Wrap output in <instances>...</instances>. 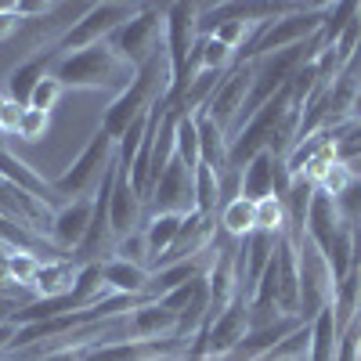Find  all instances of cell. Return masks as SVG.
<instances>
[{
  "mask_svg": "<svg viewBox=\"0 0 361 361\" xmlns=\"http://www.w3.org/2000/svg\"><path fill=\"white\" fill-rule=\"evenodd\" d=\"M343 166L350 170V177H354V180H361V156H354V159H350V163H343Z\"/></svg>",
  "mask_w": 361,
  "mask_h": 361,
  "instance_id": "obj_41",
  "label": "cell"
},
{
  "mask_svg": "<svg viewBox=\"0 0 361 361\" xmlns=\"http://www.w3.org/2000/svg\"><path fill=\"white\" fill-rule=\"evenodd\" d=\"M163 40H166V4H137L134 18L119 25L105 44L119 62L141 69L163 47Z\"/></svg>",
  "mask_w": 361,
  "mask_h": 361,
  "instance_id": "obj_4",
  "label": "cell"
},
{
  "mask_svg": "<svg viewBox=\"0 0 361 361\" xmlns=\"http://www.w3.org/2000/svg\"><path fill=\"white\" fill-rule=\"evenodd\" d=\"M336 206H340V217L347 224H361V180H350L343 188V195L336 199Z\"/></svg>",
  "mask_w": 361,
  "mask_h": 361,
  "instance_id": "obj_35",
  "label": "cell"
},
{
  "mask_svg": "<svg viewBox=\"0 0 361 361\" xmlns=\"http://www.w3.org/2000/svg\"><path fill=\"white\" fill-rule=\"evenodd\" d=\"M156 214H180V217L195 214V170H188L180 159L166 166V173L156 180L152 195L145 202V217H156Z\"/></svg>",
  "mask_w": 361,
  "mask_h": 361,
  "instance_id": "obj_9",
  "label": "cell"
},
{
  "mask_svg": "<svg viewBox=\"0 0 361 361\" xmlns=\"http://www.w3.org/2000/svg\"><path fill=\"white\" fill-rule=\"evenodd\" d=\"M177 159L188 170L199 166V127L195 116H177Z\"/></svg>",
  "mask_w": 361,
  "mask_h": 361,
  "instance_id": "obj_28",
  "label": "cell"
},
{
  "mask_svg": "<svg viewBox=\"0 0 361 361\" xmlns=\"http://www.w3.org/2000/svg\"><path fill=\"white\" fill-rule=\"evenodd\" d=\"M58 62V47H47L33 58H22V62H15L8 73H4V94L18 105H29V98H33L37 83L51 73V66Z\"/></svg>",
  "mask_w": 361,
  "mask_h": 361,
  "instance_id": "obj_13",
  "label": "cell"
},
{
  "mask_svg": "<svg viewBox=\"0 0 361 361\" xmlns=\"http://www.w3.org/2000/svg\"><path fill=\"white\" fill-rule=\"evenodd\" d=\"M250 90H253V62L246 66H231L228 80L217 87V94L209 98V105L202 109L224 134H238V123H243V109L250 102Z\"/></svg>",
  "mask_w": 361,
  "mask_h": 361,
  "instance_id": "obj_10",
  "label": "cell"
},
{
  "mask_svg": "<svg viewBox=\"0 0 361 361\" xmlns=\"http://www.w3.org/2000/svg\"><path fill=\"white\" fill-rule=\"evenodd\" d=\"M8 361H33V357H8Z\"/></svg>",
  "mask_w": 361,
  "mask_h": 361,
  "instance_id": "obj_43",
  "label": "cell"
},
{
  "mask_svg": "<svg viewBox=\"0 0 361 361\" xmlns=\"http://www.w3.org/2000/svg\"><path fill=\"white\" fill-rule=\"evenodd\" d=\"M47 130H51V116H47V112H40V109H25L15 137H22V141H44V137H47Z\"/></svg>",
  "mask_w": 361,
  "mask_h": 361,
  "instance_id": "obj_32",
  "label": "cell"
},
{
  "mask_svg": "<svg viewBox=\"0 0 361 361\" xmlns=\"http://www.w3.org/2000/svg\"><path fill=\"white\" fill-rule=\"evenodd\" d=\"M166 90H170V58H166V44H163L141 69H134V80L127 83V90H119L109 102V109L102 112V130L119 141L134 119H141L156 102L166 98Z\"/></svg>",
  "mask_w": 361,
  "mask_h": 361,
  "instance_id": "obj_1",
  "label": "cell"
},
{
  "mask_svg": "<svg viewBox=\"0 0 361 361\" xmlns=\"http://www.w3.org/2000/svg\"><path fill=\"white\" fill-rule=\"evenodd\" d=\"M217 221H221V231H224V235L246 238V235L257 231V202H250L246 195H238V199H231V202L221 209Z\"/></svg>",
  "mask_w": 361,
  "mask_h": 361,
  "instance_id": "obj_24",
  "label": "cell"
},
{
  "mask_svg": "<svg viewBox=\"0 0 361 361\" xmlns=\"http://www.w3.org/2000/svg\"><path fill=\"white\" fill-rule=\"evenodd\" d=\"M0 361H8V357H0Z\"/></svg>",
  "mask_w": 361,
  "mask_h": 361,
  "instance_id": "obj_45",
  "label": "cell"
},
{
  "mask_svg": "<svg viewBox=\"0 0 361 361\" xmlns=\"http://www.w3.org/2000/svg\"><path fill=\"white\" fill-rule=\"evenodd\" d=\"M257 231H271V235L289 231V214H286V202L279 195H267L257 202Z\"/></svg>",
  "mask_w": 361,
  "mask_h": 361,
  "instance_id": "obj_27",
  "label": "cell"
},
{
  "mask_svg": "<svg viewBox=\"0 0 361 361\" xmlns=\"http://www.w3.org/2000/svg\"><path fill=\"white\" fill-rule=\"evenodd\" d=\"M4 253H8V246H4V243H0V257H4Z\"/></svg>",
  "mask_w": 361,
  "mask_h": 361,
  "instance_id": "obj_44",
  "label": "cell"
},
{
  "mask_svg": "<svg viewBox=\"0 0 361 361\" xmlns=\"http://www.w3.org/2000/svg\"><path fill=\"white\" fill-rule=\"evenodd\" d=\"M112 163H116V137H109L98 127L94 134H90V141L80 148V156L66 166V173L51 180V188L58 192V199H62V202L90 199V192L102 185V177H105V170Z\"/></svg>",
  "mask_w": 361,
  "mask_h": 361,
  "instance_id": "obj_5",
  "label": "cell"
},
{
  "mask_svg": "<svg viewBox=\"0 0 361 361\" xmlns=\"http://www.w3.org/2000/svg\"><path fill=\"white\" fill-rule=\"evenodd\" d=\"M357 15H361V4H329L325 25H322V33H318L322 47H333V44L347 33V29L357 22Z\"/></svg>",
  "mask_w": 361,
  "mask_h": 361,
  "instance_id": "obj_26",
  "label": "cell"
},
{
  "mask_svg": "<svg viewBox=\"0 0 361 361\" xmlns=\"http://www.w3.org/2000/svg\"><path fill=\"white\" fill-rule=\"evenodd\" d=\"M336 361H361V318L347 329V333H340Z\"/></svg>",
  "mask_w": 361,
  "mask_h": 361,
  "instance_id": "obj_37",
  "label": "cell"
},
{
  "mask_svg": "<svg viewBox=\"0 0 361 361\" xmlns=\"http://www.w3.org/2000/svg\"><path fill=\"white\" fill-rule=\"evenodd\" d=\"M141 221H145V202L130 188V173L119 166L116 170V188H112V199H109V224H112L116 243H119V238H127L130 231H137Z\"/></svg>",
  "mask_w": 361,
  "mask_h": 361,
  "instance_id": "obj_12",
  "label": "cell"
},
{
  "mask_svg": "<svg viewBox=\"0 0 361 361\" xmlns=\"http://www.w3.org/2000/svg\"><path fill=\"white\" fill-rule=\"evenodd\" d=\"M199 40V4H166V58H170V90L166 105L188 87V54Z\"/></svg>",
  "mask_w": 361,
  "mask_h": 361,
  "instance_id": "obj_7",
  "label": "cell"
},
{
  "mask_svg": "<svg viewBox=\"0 0 361 361\" xmlns=\"http://www.w3.org/2000/svg\"><path fill=\"white\" fill-rule=\"evenodd\" d=\"M145 134H148V112H145L141 119H134V123L127 127V134L116 141V159H119V166H123V170L134 166V159H137V152H141Z\"/></svg>",
  "mask_w": 361,
  "mask_h": 361,
  "instance_id": "obj_29",
  "label": "cell"
},
{
  "mask_svg": "<svg viewBox=\"0 0 361 361\" xmlns=\"http://www.w3.org/2000/svg\"><path fill=\"white\" fill-rule=\"evenodd\" d=\"M357 228H361V224H357Z\"/></svg>",
  "mask_w": 361,
  "mask_h": 361,
  "instance_id": "obj_46",
  "label": "cell"
},
{
  "mask_svg": "<svg viewBox=\"0 0 361 361\" xmlns=\"http://www.w3.org/2000/svg\"><path fill=\"white\" fill-rule=\"evenodd\" d=\"M8 260H11V275H15V282L18 286H25V289H33V279H37V271H40V257H33V253H8Z\"/></svg>",
  "mask_w": 361,
  "mask_h": 361,
  "instance_id": "obj_33",
  "label": "cell"
},
{
  "mask_svg": "<svg viewBox=\"0 0 361 361\" xmlns=\"http://www.w3.org/2000/svg\"><path fill=\"white\" fill-rule=\"evenodd\" d=\"M148 279H152V271L148 267H137V264H127V260H105L102 264V286L116 296H145L148 289Z\"/></svg>",
  "mask_w": 361,
  "mask_h": 361,
  "instance_id": "obj_18",
  "label": "cell"
},
{
  "mask_svg": "<svg viewBox=\"0 0 361 361\" xmlns=\"http://www.w3.org/2000/svg\"><path fill=\"white\" fill-rule=\"evenodd\" d=\"M90 217H94V195L90 199H73V202H62L54 209V217H51V231H47V243L58 250V253H66L73 257L83 243V235L90 228Z\"/></svg>",
  "mask_w": 361,
  "mask_h": 361,
  "instance_id": "obj_11",
  "label": "cell"
},
{
  "mask_svg": "<svg viewBox=\"0 0 361 361\" xmlns=\"http://www.w3.org/2000/svg\"><path fill=\"white\" fill-rule=\"evenodd\" d=\"M62 94H66V87L62 83H58L51 73L37 83V90H33V98H29V109H40V112H47L51 116V109L58 105V102H62Z\"/></svg>",
  "mask_w": 361,
  "mask_h": 361,
  "instance_id": "obj_31",
  "label": "cell"
},
{
  "mask_svg": "<svg viewBox=\"0 0 361 361\" xmlns=\"http://www.w3.org/2000/svg\"><path fill=\"white\" fill-rule=\"evenodd\" d=\"M195 127H199V163L224 173L228 170V145H231V137L206 112H195Z\"/></svg>",
  "mask_w": 361,
  "mask_h": 361,
  "instance_id": "obj_20",
  "label": "cell"
},
{
  "mask_svg": "<svg viewBox=\"0 0 361 361\" xmlns=\"http://www.w3.org/2000/svg\"><path fill=\"white\" fill-rule=\"evenodd\" d=\"M15 311H18V304H15V300H4V296H0V325L15 322Z\"/></svg>",
  "mask_w": 361,
  "mask_h": 361,
  "instance_id": "obj_39",
  "label": "cell"
},
{
  "mask_svg": "<svg viewBox=\"0 0 361 361\" xmlns=\"http://www.w3.org/2000/svg\"><path fill=\"white\" fill-rule=\"evenodd\" d=\"M296 246V260H300V322H314L329 304H333L336 293V279L333 267H329L325 253L311 243V235H289Z\"/></svg>",
  "mask_w": 361,
  "mask_h": 361,
  "instance_id": "obj_6",
  "label": "cell"
},
{
  "mask_svg": "<svg viewBox=\"0 0 361 361\" xmlns=\"http://www.w3.org/2000/svg\"><path fill=\"white\" fill-rule=\"evenodd\" d=\"M350 119H361V90H357V98H354V109H350Z\"/></svg>",
  "mask_w": 361,
  "mask_h": 361,
  "instance_id": "obj_42",
  "label": "cell"
},
{
  "mask_svg": "<svg viewBox=\"0 0 361 361\" xmlns=\"http://www.w3.org/2000/svg\"><path fill=\"white\" fill-rule=\"evenodd\" d=\"M336 343H340L336 314H333V307H325L311 322V354H307V361H336Z\"/></svg>",
  "mask_w": 361,
  "mask_h": 361,
  "instance_id": "obj_23",
  "label": "cell"
},
{
  "mask_svg": "<svg viewBox=\"0 0 361 361\" xmlns=\"http://www.w3.org/2000/svg\"><path fill=\"white\" fill-rule=\"evenodd\" d=\"M76 279H80V264L73 260V257H66V260H47V264H40V271H37V279H33V293H37V300L44 296H69L73 293V286H76Z\"/></svg>",
  "mask_w": 361,
  "mask_h": 361,
  "instance_id": "obj_19",
  "label": "cell"
},
{
  "mask_svg": "<svg viewBox=\"0 0 361 361\" xmlns=\"http://www.w3.org/2000/svg\"><path fill=\"white\" fill-rule=\"evenodd\" d=\"M0 177H4L8 185H15V188H22V192H29V195H37V199L47 202V206L58 199V192L51 188V180H44L25 159H18L8 145H0Z\"/></svg>",
  "mask_w": 361,
  "mask_h": 361,
  "instance_id": "obj_14",
  "label": "cell"
},
{
  "mask_svg": "<svg viewBox=\"0 0 361 361\" xmlns=\"http://www.w3.org/2000/svg\"><path fill=\"white\" fill-rule=\"evenodd\" d=\"M29 105H18L11 98H4V105H0V134H18V123H22V112Z\"/></svg>",
  "mask_w": 361,
  "mask_h": 361,
  "instance_id": "obj_38",
  "label": "cell"
},
{
  "mask_svg": "<svg viewBox=\"0 0 361 361\" xmlns=\"http://www.w3.org/2000/svg\"><path fill=\"white\" fill-rule=\"evenodd\" d=\"M318 195V185L311 177H293V185L286 192V214H289V231L286 235H304L307 231V214H311V202Z\"/></svg>",
  "mask_w": 361,
  "mask_h": 361,
  "instance_id": "obj_22",
  "label": "cell"
},
{
  "mask_svg": "<svg viewBox=\"0 0 361 361\" xmlns=\"http://www.w3.org/2000/svg\"><path fill=\"white\" fill-rule=\"evenodd\" d=\"M195 209L206 217H221V173L209 166H195Z\"/></svg>",
  "mask_w": 361,
  "mask_h": 361,
  "instance_id": "obj_25",
  "label": "cell"
},
{
  "mask_svg": "<svg viewBox=\"0 0 361 361\" xmlns=\"http://www.w3.org/2000/svg\"><path fill=\"white\" fill-rule=\"evenodd\" d=\"M51 76L66 90H112V94H119L134 80V69L127 62H119L109 51V44H94L73 54H58Z\"/></svg>",
  "mask_w": 361,
  "mask_h": 361,
  "instance_id": "obj_2",
  "label": "cell"
},
{
  "mask_svg": "<svg viewBox=\"0 0 361 361\" xmlns=\"http://www.w3.org/2000/svg\"><path fill=\"white\" fill-rule=\"evenodd\" d=\"M289 109H293V94H289V83H286L279 94L271 98L264 109H257L250 116V123L231 137V145H228V170L243 173L260 152H271V148L279 145V137H282V123H286Z\"/></svg>",
  "mask_w": 361,
  "mask_h": 361,
  "instance_id": "obj_3",
  "label": "cell"
},
{
  "mask_svg": "<svg viewBox=\"0 0 361 361\" xmlns=\"http://www.w3.org/2000/svg\"><path fill=\"white\" fill-rule=\"evenodd\" d=\"M279 311L286 318H300V260L289 235L279 243Z\"/></svg>",
  "mask_w": 361,
  "mask_h": 361,
  "instance_id": "obj_15",
  "label": "cell"
},
{
  "mask_svg": "<svg viewBox=\"0 0 361 361\" xmlns=\"http://www.w3.org/2000/svg\"><path fill=\"white\" fill-rule=\"evenodd\" d=\"M343 224H347V221L340 217L336 199L325 195V192H318L314 202H311V214H307V235H311V243H314L322 253H329V246H333V238L340 235Z\"/></svg>",
  "mask_w": 361,
  "mask_h": 361,
  "instance_id": "obj_16",
  "label": "cell"
},
{
  "mask_svg": "<svg viewBox=\"0 0 361 361\" xmlns=\"http://www.w3.org/2000/svg\"><path fill=\"white\" fill-rule=\"evenodd\" d=\"M127 329H130V340H163V336H177V314L166 311L163 304H141L137 311L127 314Z\"/></svg>",
  "mask_w": 361,
  "mask_h": 361,
  "instance_id": "obj_17",
  "label": "cell"
},
{
  "mask_svg": "<svg viewBox=\"0 0 361 361\" xmlns=\"http://www.w3.org/2000/svg\"><path fill=\"white\" fill-rule=\"evenodd\" d=\"M40 361H83V350H54V354H47Z\"/></svg>",
  "mask_w": 361,
  "mask_h": 361,
  "instance_id": "obj_40",
  "label": "cell"
},
{
  "mask_svg": "<svg viewBox=\"0 0 361 361\" xmlns=\"http://www.w3.org/2000/svg\"><path fill=\"white\" fill-rule=\"evenodd\" d=\"M180 228H185V217L180 214H156V217H145L141 231H145V243H148V267H152L173 243Z\"/></svg>",
  "mask_w": 361,
  "mask_h": 361,
  "instance_id": "obj_21",
  "label": "cell"
},
{
  "mask_svg": "<svg viewBox=\"0 0 361 361\" xmlns=\"http://www.w3.org/2000/svg\"><path fill=\"white\" fill-rule=\"evenodd\" d=\"M134 11H137V4H119V0H109V4H90V8L66 29V37L54 44L58 54H73V51H83V47L105 44L119 25L134 18Z\"/></svg>",
  "mask_w": 361,
  "mask_h": 361,
  "instance_id": "obj_8",
  "label": "cell"
},
{
  "mask_svg": "<svg viewBox=\"0 0 361 361\" xmlns=\"http://www.w3.org/2000/svg\"><path fill=\"white\" fill-rule=\"evenodd\" d=\"M354 156H361V119H350L340 134V141H336V159L340 163H350Z\"/></svg>",
  "mask_w": 361,
  "mask_h": 361,
  "instance_id": "obj_34",
  "label": "cell"
},
{
  "mask_svg": "<svg viewBox=\"0 0 361 361\" xmlns=\"http://www.w3.org/2000/svg\"><path fill=\"white\" fill-rule=\"evenodd\" d=\"M350 180H354V177H350V170H347V166H343V163L336 159L333 166H329V173H325V177L318 180V192H325V195L340 199V195H343V188L350 185Z\"/></svg>",
  "mask_w": 361,
  "mask_h": 361,
  "instance_id": "obj_36",
  "label": "cell"
},
{
  "mask_svg": "<svg viewBox=\"0 0 361 361\" xmlns=\"http://www.w3.org/2000/svg\"><path fill=\"white\" fill-rule=\"evenodd\" d=\"M119 260H127V264H137V267H148V243H145V231H130L127 238H119L116 243V253Z\"/></svg>",
  "mask_w": 361,
  "mask_h": 361,
  "instance_id": "obj_30",
  "label": "cell"
}]
</instances>
